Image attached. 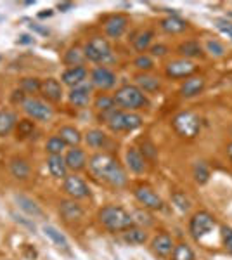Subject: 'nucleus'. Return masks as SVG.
<instances>
[{
    "instance_id": "nucleus-19",
    "label": "nucleus",
    "mask_w": 232,
    "mask_h": 260,
    "mask_svg": "<svg viewBox=\"0 0 232 260\" xmlns=\"http://www.w3.org/2000/svg\"><path fill=\"white\" fill-rule=\"evenodd\" d=\"M59 213L66 222H75L83 217V208L75 200H64L59 205Z\"/></svg>"
},
{
    "instance_id": "nucleus-30",
    "label": "nucleus",
    "mask_w": 232,
    "mask_h": 260,
    "mask_svg": "<svg viewBox=\"0 0 232 260\" xmlns=\"http://www.w3.org/2000/svg\"><path fill=\"white\" fill-rule=\"evenodd\" d=\"M136 83L137 87L141 89L142 92H156L161 87V82H159L158 77H153L149 73H141L136 77Z\"/></svg>"
},
{
    "instance_id": "nucleus-45",
    "label": "nucleus",
    "mask_w": 232,
    "mask_h": 260,
    "mask_svg": "<svg viewBox=\"0 0 232 260\" xmlns=\"http://www.w3.org/2000/svg\"><path fill=\"white\" fill-rule=\"evenodd\" d=\"M222 241H223V246L227 248V251L232 255V228H227V225L222 228Z\"/></svg>"
},
{
    "instance_id": "nucleus-10",
    "label": "nucleus",
    "mask_w": 232,
    "mask_h": 260,
    "mask_svg": "<svg viewBox=\"0 0 232 260\" xmlns=\"http://www.w3.org/2000/svg\"><path fill=\"white\" fill-rule=\"evenodd\" d=\"M134 196H136V200L144 208H149V210H161L163 208V200L159 198L158 192L149 186H144V184L137 186L136 189H134Z\"/></svg>"
},
{
    "instance_id": "nucleus-13",
    "label": "nucleus",
    "mask_w": 232,
    "mask_h": 260,
    "mask_svg": "<svg viewBox=\"0 0 232 260\" xmlns=\"http://www.w3.org/2000/svg\"><path fill=\"white\" fill-rule=\"evenodd\" d=\"M197 70V66L189 59H175L167 64V77L170 78H185L191 77L194 71Z\"/></svg>"
},
{
    "instance_id": "nucleus-44",
    "label": "nucleus",
    "mask_w": 232,
    "mask_h": 260,
    "mask_svg": "<svg viewBox=\"0 0 232 260\" xmlns=\"http://www.w3.org/2000/svg\"><path fill=\"white\" fill-rule=\"evenodd\" d=\"M206 50H208L212 56H223V45L217 40L206 42Z\"/></svg>"
},
{
    "instance_id": "nucleus-48",
    "label": "nucleus",
    "mask_w": 232,
    "mask_h": 260,
    "mask_svg": "<svg viewBox=\"0 0 232 260\" xmlns=\"http://www.w3.org/2000/svg\"><path fill=\"white\" fill-rule=\"evenodd\" d=\"M142 154H144V158L146 156H149V158H154L156 156V148L153 144H151L149 141H146L144 142V146H142V151H141Z\"/></svg>"
},
{
    "instance_id": "nucleus-29",
    "label": "nucleus",
    "mask_w": 232,
    "mask_h": 260,
    "mask_svg": "<svg viewBox=\"0 0 232 260\" xmlns=\"http://www.w3.org/2000/svg\"><path fill=\"white\" fill-rule=\"evenodd\" d=\"M18 125V116L9 110H2L0 111V137L9 136L12 130Z\"/></svg>"
},
{
    "instance_id": "nucleus-14",
    "label": "nucleus",
    "mask_w": 232,
    "mask_h": 260,
    "mask_svg": "<svg viewBox=\"0 0 232 260\" xmlns=\"http://www.w3.org/2000/svg\"><path fill=\"white\" fill-rule=\"evenodd\" d=\"M174 248H175L174 240H172V236L167 233H161V234H158V236H154L153 243H151V250L154 251V255H158V257H161V258L170 257Z\"/></svg>"
},
{
    "instance_id": "nucleus-41",
    "label": "nucleus",
    "mask_w": 232,
    "mask_h": 260,
    "mask_svg": "<svg viewBox=\"0 0 232 260\" xmlns=\"http://www.w3.org/2000/svg\"><path fill=\"white\" fill-rule=\"evenodd\" d=\"M134 66L139 70V71H151L154 68V61L151 56H146V54H141V56H137L136 59H134Z\"/></svg>"
},
{
    "instance_id": "nucleus-1",
    "label": "nucleus",
    "mask_w": 232,
    "mask_h": 260,
    "mask_svg": "<svg viewBox=\"0 0 232 260\" xmlns=\"http://www.w3.org/2000/svg\"><path fill=\"white\" fill-rule=\"evenodd\" d=\"M88 170L92 175L113 187H123L126 184V172L115 156L108 153H95L88 158Z\"/></svg>"
},
{
    "instance_id": "nucleus-21",
    "label": "nucleus",
    "mask_w": 232,
    "mask_h": 260,
    "mask_svg": "<svg viewBox=\"0 0 232 260\" xmlns=\"http://www.w3.org/2000/svg\"><path fill=\"white\" fill-rule=\"evenodd\" d=\"M205 87L206 80L203 77H189L182 83V87H180V95L182 98H196V95H200L205 90Z\"/></svg>"
},
{
    "instance_id": "nucleus-24",
    "label": "nucleus",
    "mask_w": 232,
    "mask_h": 260,
    "mask_svg": "<svg viewBox=\"0 0 232 260\" xmlns=\"http://www.w3.org/2000/svg\"><path fill=\"white\" fill-rule=\"evenodd\" d=\"M57 136L61 137L62 141H64L66 146H71V148H77V146L82 142V134H80L78 128L71 127V125H64V127L59 128Z\"/></svg>"
},
{
    "instance_id": "nucleus-52",
    "label": "nucleus",
    "mask_w": 232,
    "mask_h": 260,
    "mask_svg": "<svg viewBox=\"0 0 232 260\" xmlns=\"http://www.w3.org/2000/svg\"><path fill=\"white\" fill-rule=\"evenodd\" d=\"M227 153H229V156H230V160H232V142L229 144V148H227Z\"/></svg>"
},
{
    "instance_id": "nucleus-6",
    "label": "nucleus",
    "mask_w": 232,
    "mask_h": 260,
    "mask_svg": "<svg viewBox=\"0 0 232 260\" xmlns=\"http://www.w3.org/2000/svg\"><path fill=\"white\" fill-rule=\"evenodd\" d=\"M174 130L184 139H194L201 130V120L192 111H180L172 120Z\"/></svg>"
},
{
    "instance_id": "nucleus-39",
    "label": "nucleus",
    "mask_w": 232,
    "mask_h": 260,
    "mask_svg": "<svg viewBox=\"0 0 232 260\" xmlns=\"http://www.w3.org/2000/svg\"><path fill=\"white\" fill-rule=\"evenodd\" d=\"M42 87V82L39 78H23L21 80V90L29 94V98H33V94H39Z\"/></svg>"
},
{
    "instance_id": "nucleus-53",
    "label": "nucleus",
    "mask_w": 232,
    "mask_h": 260,
    "mask_svg": "<svg viewBox=\"0 0 232 260\" xmlns=\"http://www.w3.org/2000/svg\"><path fill=\"white\" fill-rule=\"evenodd\" d=\"M229 18H232V12H230V14H229Z\"/></svg>"
},
{
    "instance_id": "nucleus-43",
    "label": "nucleus",
    "mask_w": 232,
    "mask_h": 260,
    "mask_svg": "<svg viewBox=\"0 0 232 260\" xmlns=\"http://www.w3.org/2000/svg\"><path fill=\"white\" fill-rule=\"evenodd\" d=\"M215 26H217V30L220 31L222 35H225L227 39L232 40V21L225 19V18L215 19Z\"/></svg>"
},
{
    "instance_id": "nucleus-33",
    "label": "nucleus",
    "mask_w": 232,
    "mask_h": 260,
    "mask_svg": "<svg viewBox=\"0 0 232 260\" xmlns=\"http://www.w3.org/2000/svg\"><path fill=\"white\" fill-rule=\"evenodd\" d=\"M153 39H154L153 30H142L136 39H134V49H136L137 52H144V50H147V47L151 45Z\"/></svg>"
},
{
    "instance_id": "nucleus-34",
    "label": "nucleus",
    "mask_w": 232,
    "mask_h": 260,
    "mask_svg": "<svg viewBox=\"0 0 232 260\" xmlns=\"http://www.w3.org/2000/svg\"><path fill=\"white\" fill-rule=\"evenodd\" d=\"M94 106H95V110L101 113V115L116 110L115 99H113L111 95H108V94H99V95H97L95 101H94Z\"/></svg>"
},
{
    "instance_id": "nucleus-18",
    "label": "nucleus",
    "mask_w": 232,
    "mask_h": 260,
    "mask_svg": "<svg viewBox=\"0 0 232 260\" xmlns=\"http://www.w3.org/2000/svg\"><path fill=\"white\" fill-rule=\"evenodd\" d=\"M125 163L126 169L134 174H142L146 170V158L137 148H128L125 153Z\"/></svg>"
},
{
    "instance_id": "nucleus-26",
    "label": "nucleus",
    "mask_w": 232,
    "mask_h": 260,
    "mask_svg": "<svg viewBox=\"0 0 232 260\" xmlns=\"http://www.w3.org/2000/svg\"><path fill=\"white\" fill-rule=\"evenodd\" d=\"M121 238H123V241L128 243V245H144L147 241V233H146V229L132 225L130 229L121 233Z\"/></svg>"
},
{
    "instance_id": "nucleus-25",
    "label": "nucleus",
    "mask_w": 232,
    "mask_h": 260,
    "mask_svg": "<svg viewBox=\"0 0 232 260\" xmlns=\"http://www.w3.org/2000/svg\"><path fill=\"white\" fill-rule=\"evenodd\" d=\"M159 26L164 33L175 35V33H182L187 30V21L180 19L179 16H170V18H164Z\"/></svg>"
},
{
    "instance_id": "nucleus-2",
    "label": "nucleus",
    "mask_w": 232,
    "mask_h": 260,
    "mask_svg": "<svg viewBox=\"0 0 232 260\" xmlns=\"http://www.w3.org/2000/svg\"><path fill=\"white\" fill-rule=\"evenodd\" d=\"M97 219H99L103 228H106L111 233H123V231L132 228V225H136L134 217L125 208L116 207V205H106V207H103L99 213H97Z\"/></svg>"
},
{
    "instance_id": "nucleus-47",
    "label": "nucleus",
    "mask_w": 232,
    "mask_h": 260,
    "mask_svg": "<svg viewBox=\"0 0 232 260\" xmlns=\"http://www.w3.org/2000/svg\"><path fill=\"white\" fill-rule=\"evenodd\" d=\"M134 217V222H137V224H146V225H151L153 224V219H151L147 213H142V212H137Z\"/></svg>"
},
{
    "instance_id": "nucleus-17",
    "label": "nucleus",
    "mask_w": 232,
    "mask_h": 260,
    "mask_svg": "<svg viewBox=\"0 0 232 260\" xmlns=\"http://www.w3.org/2000/svg\"><path fill=\"white\" fill-rule=\"evenodd\" d=\"M40 94L44 95V98L47 99V101L59 103V101L62 99V85H61V82L56 80V78H45V80H42Z\"/></svg>"
},
{
    "instance_id": "nucleus-28",
    "label": "nucleus",
    "mask_w": 232,
    "mask_h": 260,
    "mask_svg": "<svg viewBox=\"0 0 232 260\" xmlns=\"http://www.w3.org/2000/svg\"><path fill=\"white\" fill-rule=\"evenodd\" d=\"M85 142L90 148H94V149H103V148H106L108 146V136L103 132V130H99V128H92V130H88V132L85 134Z\"/></svg>"
},
{
    "instance_id": "nucleus-5",
    "label": "nucleus",
    "mask_w": 232,
    "mask_h": 260,
    "mask_svg": "<svg viewBox=\"0 0 232 260\" xmlns=\"http://www.w3.org/2000/svg\"><path fill=\"white\" fill-rule=\"evenodd\" d=\"M83 54H85V59L101 66L115 61L111 44L106 39H103V37H94V39L88 40L85 44V49H83Z\"/></svg>"
},
{
    "instance_id": "nucleus-16",
    "label": "nucleus",
    "mask_w": 232,
    "mask_h": 260,
    "mask_svg": "<svg viewBox=\"0 0 232 260\" xmlns=\"http://www.w3.org/2000/svg\"><path fill=\"white\" fill-rule=\"evenodd\" d=\"M64 161H66V167L68 170H73V172H80L87 167V154L85 151L82 148H71L66 151V156H64Z\"/></svg>"
},
{
    "instance_id": "nucleus-49",
    "label": "nucleus",
    "mask_w": 232,
    "mask_h": 260,
    "mask_svg": "<svg viewBox=\"0 0 232 260\" xmlns=\"http://www.w3.org/2000/svg\"><path fill=\"white\" fill-rule=\"evenodd\" d=\"M57 9H59V11H68V9H73V4H71V2H68V4H59Z\"/></svg>"
},
{
    "instance_id": "nucleus-8",
    "label": "nucleus",
    "mask_w": 232,
    "mask_h": 260,
    "mask_svg": "<svg viewBox=\"0 0 232 260\" xmlns=\"http://www.w3.org/2000/svg\"><path fill=\"white\" fill-rule=\"evenodd\" d=\"M23 111L26 113L31 120L37 121H49L54 116V110L49 106L45 101L37 98H26L23 101Z\"/></svg>"
},
{
    "instance_id": "nucleus-38",
    "label": "nucleus",
    "mask_w": 232,
    "mask_h": 260,
    "mask_svg": "<svg viewBox=\"0 0 232 260\" xmlns=\"http://www.w3.org/2000/svg\"><path fill=\"white\" fill-rule=\"evenodd\" d=\"M83 59H85V54H83V50L78 47H71L64 56V62L70 66V68H73V66H82Z\"/></svg>"
},
{
    "instance_id": "nucleus-42",
    "label": "nucleus",
    "mask_w": 232,
    "mask_h": 260,
    "mask_svg": "<svg viewBox=\"0 0 232 260\" xmlns=\"http://www.w3.org/2000/svg\"><path fill=\"white\" fill-rule=\"evenodd\" d=\"M172 201H174L175 207L179 208L180 212H187L189 208H191V200H189L184 192H175V194L172 196Z\"/></svg>"
},
{
    "instance_id": "nucleus-22",
    "label": "nucleus",
    "mask_w": 232,
    "mask_h": 260,
    "mask_svg": "<svg viewBox=\"0 0 232 260\" xmlns=\"http://www.w3.org/2000/svg\"><path fill=\"white\" fill-rule=\"evenodd\" d=\"M47 169H49V174L56 179H66V175H68V167H66V161H64V156H62V154L49 156Z\"/></svg>"
},
{
    "instance_id": "nucleus-32",
    "label": "nucleus",
    "mask_w": 232,
    "mask_h": 260,
    "mask_svg": "<svg viewBox=\"0 0 232 260\" xmlns=\"http://www.w3.org/2000/svg\"><path fill=\"white\" fill-rule=\"evenodd\" d=\"M44 233L47 234L50 240H52V243L57 246V248L70 251V243H68V240H66V236H64L62 233H59V231H57L56 228H54V225H45V228H44Z\"/></svg>"
},
{
    "instance_id": "nucleus-4",
    "label": "nucleus",
    "mask_w": 232,
    "mask_h": 260,
    "mask_svg": "<svg viewBox=\"0 0 232 260\" xmlns=\"http://www.w3.org/2000/svg\"><path fill=\"white\" fill-rule=\"evenodd\" d=\"M115 104L123 111H134V110H142V108L149 106V99L147 95L139 89L137 85H123L116 90V94L113 95Z\"/></svg>"
},
{
    "instance_id": "nucleus-35",
    "label": "nucleus",
    "mask_w": 232,
    "mask_h": 260,
    "mask_svg": "<svg viewBox=\"0 0 232 260\" xmlns=\"http://www.w3.org/2000/svg\"><path fill=\"white\" fill-rule=\"evenodd\" d=\"M192 175H194V180H196L197 184H206L210 180V175H212V172H210V167L206 165L205 161H196L192 167Z\"/></svg>"
},
{
    "instance_id": "nucleus-51",
    "label": "nucleus",
    "mask_w": 232,
    "mask_h": 260,
    "mask_svg": "<svg viewBox=\"0 0 232 260\" xmlns=\"http://www.w3.org/2000/svg\"><path fill=\"white\" fill-rule=\"evenodd\" d=\"M19 42H21V44H31L33 40H31V37H28V35H23V37H21V40H19Z\"/></svg>"
},
{
    "instance_id": "nucleus-46",
    "label": "nucleus",
    "mask_w": 232,
    "mask_h": 260,
    "mask_svg": "<svg viewBox=\"0 0 232 260\" xmlns=\"http://www.w3.org/2000/svg\"><path fill=\"white\" fill-rule=\"evenodd\" d=\"M167 54H168V47L163 44H158L151 47V56L153 57H163V56H167Z\"/></svg>"
},
{
    "instance_id": "nucleus-36",
    "label": "nucleus",
    "mask_w": 232,
    "mask_h": 260,
    "mask_svg": "<svg viewBox=\"0 0 232 260\" xmlns=\"http://www.w3.org/2000/svg\"><path fill=\"white\" fill-rule=\"evenodd\" d=\"M172 260H196V257H194L191 246L185 245V243H179L172 251Z\"/></svg>"
},
{
    "instance_id": "nucleus-37",
    "label": "nucleus",
    "mask_w": 232,
    "mask_h": 260,
    "mask_svg": "<svg viewBox=\"0 0 232 260\" xmlns=\"http://www.w3.org/2000/svg\"><path fill=\"white\" fill-rule=\"evenodd\" d=\"M64 149H66V144L59 136L49 137L47 142H45V151L49 153V156H54V154H62V151H64Z\"/></svg>"
},
{
    "instance_id": "nucleus-31",
    "label": "nucleus",
    "mask_w": 232,
    "mask_h": 260,
    "mask_svg": "<svg viewBox=\"0 0 232 260\" xmlns=\"http://www.w3.org/2000/svg\"><path fill=\"white\" fill-rule=\"evenodd\" d=\"M16 201H18L21 210L26 212L28 215H31V217H42V215H44L42 208L31 198H26V196H19L18 194V196H16Z\"/></svg>"
},
{
    "instance_id": "nucleus-7",
    "label": "nucleus",
    "mask_w": 232,
    "mask_h": 260,
    "mask_svg": "<svg viewBox=\"0 0 232 260\" xmlns=\"http://www.w3.org/2000/svg\"><path fill=\"white\" fill-rule=\"evenodd\" d=\"M217 225V220L210 212L206 210H200L192 215L191 222H189V233L194 240L200 241L201 238H205L206 234H210Z\"/></svg>"
},
{
    "instance_id": "nucleus-15",
    "label": "nucleus",
    "mask_w": 232,
    "mask_h": 260,
    "mask_svg": "<svg viewBox=\"0 0 232 260\" xmlns=\"http://www.w3.org/2000/svg\"><path fill=\"white\" fill-rule=\"evenodd\" d=\"M92 98V85H87V83H82L78 87H73L68 94V101L71 106L77 108H85L88 103H90Z\"/></svg>"
},
{
    "instance_id": "nucleus-23",
    "label": "nucleus",
    "mask_w": 232,
    "mask_h": 260,
    "mask_svg": "<svg viewBox=\"0 0 232 260\" xmlns=\"http://www.w3.org/2000/svg\"><path fill=\"white\" fill-rule=\"evenodd\" d=\"M177 52L182 56V59L191 61V57H201V56H203V47L200 45V42L187 40V42H182V44L177 47Z\"/></svg>"
},
{
    "instance_id": "nucleus-11",
    "label": "nucleus",
    "mask_w": 232,
    "mask_h": 260,
    "mask_svg": "<svg viewBox=\"0 0 232 260\" xmlns=\"http://www.w3.org/2000/svg\"><path fill=\"white\" fill-rule=\"evenodd\" d=\"M90 83L95 89L109 90L116 85V73L106 66H97L90 73Z\"/></svg>"
},
{
    "instance_id": "nucleus-12",
    "label": "nucleus",
    "mask_w": 232,
    "mask_h": 260,
    "mask_svg": "<svg viewBox=\"0 0 232 260\" xmlns=\"http://www.w3.org/2000/svg\"><path fill=\"white\" fill-rule=\"evenodd\" d=\"M126 28H128V16L120 14V12L109 16V18L104 21V31H106V35L111 37V39H120L126 31Z\"/></svg>"
},
{
    "instance_id": "nucleus-3",
    "label": "nucleus",
    "mask_w": 232,
    "mask_h": 260,
    "mask_svg": "<svg viewBox=\"0 0 232 260\" xmlns=\"http://www.w3.org/2000/svg\"><path fill=\"white\" fill-rule=\"evenodd\" d=\"M101 120L108 125L111 132H132V130L142 125V116L123 110H113L109 113H104V115H101Z\"/></svg>"
},
{
    "instance_id": "nucleus-9",
    "label": "nucleus",
    "mask_w": 232,
    "mask_h": 260,
    "mask_svg": "<svg viewBox=\"0 0 232 260\" xmlns=\"http://www.w3.org/2000/svg\"><path fill=\"white\" fill-rule=\"evenodd\" d=\"M62 187H64L66 194L73 200H83L90 196V187H88V184L80 175H66Z\"/></svg>"
},
{
    "instance_id": "nucleus-27",
    "label": "nucleus",
    "mask_w": 232,
    "mask_h": 260,
    "mask_svg": "<svg viewBox=\"0 0 232 260\" xmlns=\"http://www.w3.org/2000/svg\"><path fill=\"white\" fill-rule=\"evenodd\" d=\"M9 169H11L12 177L18 180H26L29 177V174H31L29 163L26 160H23V158H12Z\"/></svg>"
},
{
    "instance_id": "nucleus-40",
    "label": "nucleus",
    "mask_w": 232,
    "mask_h": 260,
    "mask_svg": "<svg viewBox=\"0 0 232 260\" xmlns=\"http://www.w3.org/2000/svg\"><path fill=\"white\" fill-rule=\"evenodd\" d=\"M33 132H35V123L31 120H21L18 127H16V134H18V137H21V139L33 136Z\"/></svg>"
},
{
    "instance_id": "nucleus-20",
    "label": "nucleus",
    "mask_w": 232,
    "mask_h": 260,
    "mask_svg": "<svg viewBox=\"0 0 232 260\" xmlns=\"http://www.w3.org/2000/svg\"><path fill=\"white\" fill-rule=\"evenodd\" d=\"M87 75H88V71L83 68V66H73V68H68L61 75V80L64 85L73 89V87H78L85 82Z\"/></svg>"
},
{
    "instance_id": "nucleus-50",
    "label": "nucleus",
    "mask_w": 232,
    "mask_h": 260,
    "mask_svg": "<svg viewBox=\"0 0 232 260\" xmlns=\"http://www.w3.org/2000/svg\"><path fill=\"white\" fill-rule=\"evenodd\" d=\"M31 28H33V30H37V31H40L42 35H47V33H49V30H45V28L37 26V24H31Z\"/></svg>"
}]
</instances>
